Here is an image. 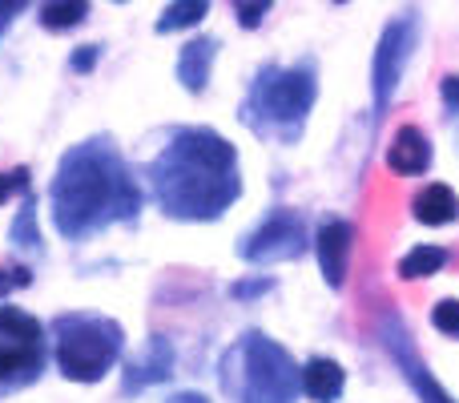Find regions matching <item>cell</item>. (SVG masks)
Wrapping results in <instances>:
<instances>
[{
  "label": "cell",
  "instance_id": "8992f818",
  "mask_svg": "<svg viewBox=\"0 0 459 403\" xmlns=\"http://www.w3.org/2000/svg\"><path fill=\"white\" fill-rule=\"evenodd\" d=\"M45 327L16 307H0V396L21 391L45 372Z\"/></svg>",
  "mask_w": 459,
  "mask_h": 403
},
{
  "label": "cell",
  "instance_id": "44dd1931",
  "mask_svg": "<svg viewBox=\"0 0 459 403\" xmlns=\"http://www.w3.org/2000/svg\"><path fill=\"white\" fill-rule=\"evenodd\" d=\"M270 4H274V0H234L238 24H242V29H258L262 16L270 13Z\"/></svg>",
  "mask_w": 459,
  "mask_h": 403
},
{
  "label": "cell",
  "instance_id": "9c48e42d",
  "mask_svg": "<svg viewBox=\"0 0 459 403\" xmlns=\"http://www.w3.org/2000/svg\"><path fill=\"white\" fill-rule=\"evenodd\" d=\"M379 335H383V347L391 351V359H395L399 372H403V380L415 388V396H420L423 403H455V399L436 383V375L428 372V364L420 359V351H415L411 335L403 331V323H399L395 315L383 319V331H379Z\"/></svg>",
  "mask_w": 459,
  "mask_h": 403
},
{
  "label": "cell",
  "instance_id": "5bb4252c",
  "mask_svg": "<svg viewBox=\"0 0 459 403\" xmlns=\"http://www.w3.org/2000/svg\"><path fill=\"white\" fill-rule=\"evenodd\" d=\"M411 214H415V222H423V226H444V222L459 218V198H455L452 186L431 182V186H423V190L415 194Z\"/></svg>",
  "mask_w": 459,
  "mask_h": 403
},
{
  "label": "cell",
  "instance_id": "d4e9b609",
  "mask_svg": "<svg viewBox=\"0 0 459 403\" xmlns=\"http://www.w3.org/2000/svg\"><path fill=\"white\" fill-rule=\"evenodd\" d=\"M270 286H274L270 278H250V283H234L230 294H234V299H258V294H266Z\"/></svg>",
  "mask_w": 459,
  "mask_h": 403
},
{
  "label": "cell",
  "instance_id": "3957f363",
  "mask_svg": "<svg viewBox=\"0 0 459 403\" xmlns=\"http://www.w3.org/2000/svg\"><path fill=\"white\" fill-rule=\"evenodd\" d=\"M318 97L315 65H262L242 101V121L262 137L294 142L307 126V113Z\"/></svg>",
  "mask_w": 459,
  "mask_h": 403
},
{
  "label": "cell",
  "instance_id": "6da1fadb",
  "mask_svg": "<svg viewBox=\"0 0 459 403\" xmlns=\"http://www.w3.org/2000/svg\"><path fill=\"white\" fill-rule=\"evenodd\" d=\"M48 206H53V226L65 238L81 242L113 222L134 218L142 210V190L113 142L93 137V142L73 145L61 158L48 186Z\"/></svg>",
  "mask_w": 459,
  "mask_h": 403
},
{
  "label": "cell",
  "instance_id": "cb8c5ba5",
  "mask_svg": "<svg viewBox=\"0 0 459 403\" xmlns=\"http://www.w3.org/2000/svg\"><path fill=\"white\" fill-rule=\"evenodd\" d=\"M97 57H101V45H81V48H77V53H73V57H69L73 73H93Z\"/></svg>",
  "mask_w": 459,
  "mask_h": 403
},
{
  "label": "cell",
  "instance_id": "4fadbf2b",
  "mask_svg": "<svg viewBox=\"0 0 459 403\" xmlns=\"http://www.w3.org/2000/svg\"><path fill=\"white\" fill-rule=\"evenodd\" d=\"M169 372H174V347H169V343L158 335V339H150V351H145V359L129 364V372H126V396L150 388V383L169 380Z\"/></svg>",
  "mask_w": 459,
  "mask_h": 403
},
{
  "label": "cell",
  "instance_id": "ac0fdd59",
  "mask_svg": "<svg viewBox=\"0 0 459 403\" xmlns=\"http://www.w3.org/2000/svg\"><path fill=\"white\" fill-rule=\"evenodd\" d=\"M206 13H210V0H174V4H166V13L158 16V32L166 37V32L194 29Z\"/></svg>",
  "mask_w": 459,
  "mask_h": 403
},
{
  "label": "cell",
  "instance_id": "7a4b0ae2",
  "mask_svg": "<svg viewBox=\"0 0 459 403\" xmlns=\"http://www.w3.org/2000/svg\"><path fill=\"white\" fill-rule=\"evenodd\" d=\"M153 198L182 222H214L242 194L238 153L214 129H178L150 166Z\"/></svg>",
  "mask_w": 459,
  "mask_h": 403
},
{
  "label": "cell",
  "instance_id": "277c9868",
  "mask_svg": "<svg viewBox=\"0 0 459 403\" xmlns=\"http://www.w3.org/2000/svg\"><path fill=\"white\" fill-rule=\"evenodd\" d=\"M222 391L230 403H294L302 391V372L286 347L250 331L226 351Z\"/></svg>",
  "mask_w": 459,
  "mask_h": 403
},
{
  "label": "cell",
  "instance_id": "f546056e",
  "mask_svg": "<svg viewBox=\"0 0 459 403\" xmlns=\"http://www.w3.org/2000/svg\"><path fill=\"white\" fill-rule=\"evenodd\" d=\"M339 4H342V0H339Z\"/></svg>",
  "mask_w": 459,
  "mask_h": 403
},
{
  "label": "cell",
  "instance_id": "ffe728a7",
  "mask_svg": "<svg viewBox=\"0 0 459 403\" xmlns=\"http://www.w3.org/2000/svg\"><path fill=\"white\" fill-rule=\"evenodd\" d=\"M431 323H436V331L459 339V299H439L436 307H431Z\"/></svg>",
  "mask_w": 459,
  "mask_h": 403
},
{
  "label": "cell",
  "instance_id": "9a60e30c",
  "mask_svg": "<svg viewBox=\"0 0 459 403\" xmlns=\"http://www.w3.org/2000/svg\"><path fill=\"white\" fill-rule=\"evenodd\" d=\"M342 383H347L342 367L326 355H315L307 367H302V391H307L315 403H334L342 396Z\"/></svg>",
  "mask_w": 459,
  "mask_h": 403
},
{
  "label": "cell",
  "instance_id": "4316f807",
  "mask_svg": "<svg viewBox=\"0 0 459 403\" xmlns=\"http://www.w3.org/2000/svg\"><path fill=\"white\" fill-rule=\"evenodd\" d=\"M24 4H29V0H0V32L8 29V21H13V16L21 13Z\"/></svg>",
  "mask_w": 459,
  "mask_h": 403
},
{
  "label": "cell",
  "instance_id": "8fae6325",
  "mask_svg": "<svg viewBox=\"0 0 459 403\" xmlns=\"http://www.w3.org/2000/svg\"><path fill=\"white\" fill-rule=\"evenodd\" d=\"M387 166L403 178H415V174H428L431 166V142L420 126H399L395 137L387 145Z\"/></svg>",
  "mask_w": 459,
  "mask_h": 403
},
{
  "label": "cell",
  "instance_id": "d6986e66",
  "mask_svg": "<svg viewBox=\"0 0 459 403\" xmlns=\"http://www.w3.org/2000/svg\"><path fill=\"white\" fill-rule=\"evenodd\" d=\"M8 238H13L16 246H24V250H40V234H37V198H32V194H24L21 210H16V218H13V230H8Z\"/></svg>",
  "mask_w": 459,
  "mask_h": 403
},
{
  "label": "cell",
  "instance_id": "484cf974",
  "mask_svg": "<svg viewBox=\"0 0 459 403\" xmlns=\"http://www.w3.org/2000/svg\"><path fill=\"white\" fill-rule=\"evenodd\" d=\"M439 93H444V101L452 105V110H459V77H455V73L439 81Z\"/></svg>",
  "mask_w": 459,
  "mask_h": 403
},
{
  "label": "cell",
  "instance_id": "ba28073f",
  "mask_svg": "<svg viewBox=\"0 0 459 403\" xmlns=\"http://www.w3.org/2000/svg\"><path fill=\"white\" fill-rule=\"evenodd\" d=\"M302 250H307V222L294 210H274L238 246V254L246 262H282V258H299Z\"/></svg>",
  "mask_w": 459,
  "mask_h": 403
},
{
  "label": "cell",
  "instance_id": "52a82bcc",
  "mask_svg": "<svg viewBox=\"0 0 459 403\" xmlns=\"http://www.w3.org/2000/svg\"><path fill=\"white\" fill-rule=\"evenodd\" d=\"M415 45H420V13H399L387 21V29L379 32V45L371 57V101H375V118L391 110L395 89L403 81V69L411 61Z\"/></svg>",
  "mask_w": 459,
  "mask_h": 403
},
{
  "label": "cell",
  "instance_id": "e0dca14e",
  "mask_svg": "<svg viewBox=\"0 0 459 403\" xmlns=\"http://www.w3.org/2000/svg\"><path fill=\"white\" fill-rule=\"evenodd\" d=\"M85 16H89V0H45V4H40V24H45L48 32L77 29Z\"/></svg>",
  "mask_w": 459,
  "mask_h": 403
},
{
  "label": "cell",
  "instance_id": "f1b7e54d",
  "mask_svg": "<svg viewBox=\"0 0 459 403\" xmlns=\"http://www.w3.org/2000/svg\"><path fill=\"white\" fill-rule=\"evenodd\" d=\"M113 4H126V0H113Z\"/></svg>",
  "mask_w": 459,
  "mask_h": 403
},
{
  "label": "cell",
  "instance_id": "83f0119b",
  "mask_svg": "<svg viewBox=\"0 0 459 403\" xmlns=\"http://www.w3.org/2000/svg\"><path fill=\"white\" fill-rule=\"evenodd\" d=\"M169 403H210L206 396H198V391H182V396H174Z\"/></svg>",
  "mask_w": 459,
  "mask_h": 403
},
{
  "label": "cell",
  "instance_id": "30bf717a",
  "mask_svg": "<svg viewBox=\"0 0 459 403\" xmlns=\"http://www.w3.org/2000/svg\"><path fill=\"white\" fill-rule=\"evenodd\" d=\"M351 242H355V230L347 222H323V230L315 234V254L318 267H323V278L339 291L347 283V267H351Z\"/></svg>",
  "mask_w": 459,
  "mask_h": 403
},
{
  "label": "cell",
  "instance_id": "7c38bea8",
  "mask_svg": "<svg viewBox=\"0 0 459 403\" xmlns=\"http://www.w3.org/2000/svg\"><path fill=\"white\" fill-rule=\"evenodd\" d=\"M218 57V37H198L178 53V81H182L190 93H206L210 85V69H214Z\"/></svg>",
  "mask_w": 459,
  "mask_h": 403
},
{
  "label": "cell",
  "instance_id": "603a6c76",
  "mask_svg": "<svg viewBox=\"0 0 459 403\" xmlns=\"http://www.w3.org/2000/svg\"><path fill=\"white\" fill-rule=\"evenodd\" d=\"M32 283V270L24 267H0V294L16 291V286H29Z\"/></svg>",
  "mask_w": 459,
  "mask_h": 403
},
{
  "label": "cell",
  "instance_id": "2e32d148",
  "mask_svg": "<svg viewBox=\"0 0 459 403\" xmlns=\"http://www.w3.org/2000/svg\"><path fill=\"white\" fill-rule=\"evenodd\" d=\"M447 267V250L444 246H411V250L399 258V278H431Z\"/></svg>",
  "mask_w": 459,
  "mask_h": 403
},
{
  "label": "cell",
  "instance_id": "5b68a950",
  "mask_svg": "<svg viewBox=\"0 0 459 403\" xmlns=\"http://www.w3.org/2000/svg\"><path fill=\"white\" fill-rule=\"evenodd\" d=\"M56 335V367L73 383H101L109 367L121 359L126 331L121 323L101 315H61L53 323Z\"/></svg>",
  "mask_w": 459,
  "mask_h": 403
},
{
  "label": "cell",
  "instance_id": "7402d4cb",
  "mask_svg": "<svg viewBox=\"0 0 459 403\" xmlns=\"http://www.w3.org/2000/svg\"><path fill=\"white\" fill-rule=\"evenodd\" d=\"M29 166H16L8 174H0V206H4L13 194H29Z\"/></svg>",
  "mask_w": 459,
  "mask_h": 403
}]
</instances>
